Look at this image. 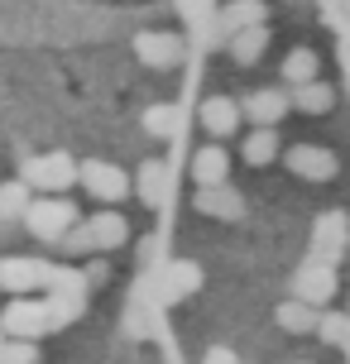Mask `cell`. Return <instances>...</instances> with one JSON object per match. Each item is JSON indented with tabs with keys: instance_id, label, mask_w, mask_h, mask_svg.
<instances>
[{
	"instance_id": "obj_15",
	"label": "cell",
	"mask_w": 350,
	"mask_h": 364,
	"mask_svg": "<svg viewBox=\"0 0 350 364\" xmlns=\"http://www.w3.org/2000/svg\"><path fill=\"white\" fill-rule=\"evenodd\" d=\"M168 187H173V173H168V164H159V159H149V164L134 173V197L144 201V206H164Z\"/></svg>"
},
{
	"instance_id": "obj_20",
	"label": "cell",
	"mask_w": 350,
	"mask_h": 364,
	"mask_svg": "<svg viewBox=\"0 0 350 364\" xmlns=\"http://www.w3.org/2000/svg\"><path fill=\"white\" fill-rule=\"evenodd\" d=\"M240 154H245V164H250V168H264V164H274V159H283L278 129H250L245 144H240Z\"/></svg>"
},
{
	"instance_id": "obj_2",
	"label": "cell",
	"mask_w": 350,
	"mask_h": 364,
	"mask_svg": "<svg viewBox=\"0 0 350 364\" xmlns=\"http://www.w3.org/2000/svg\"><path fill=\"white\" fill-rule=\"evenodd\" d=\"M19 182H29L34 192L58 197L73 182H82V164H73V154H63V149H53V154H29V159H19Z\"/></svg>"
},
{
	"instance_id": "obj_4",
	"label": "cell",
	"mask_w": 350,
	"mask_h": 364,
	"mask_svg": "<svg viewBox=\"0 0 350 364\" xmlns=\"http://www.w3.org/2000/svg\"><path fill=\"white\" fill-rule=\"evenodd\" d=\"M0 326H5V336H15V341H38V336H48V331H53L48 297H15L10 307L0 311Z\"/></svg>"
},
{
	"instance_id": "obj_9",
	"label": "cell",
	"mask_w": 350,
	"mask_h": 364,
	"mask_svg": "<svg viewBox=\"0 0 350 364\" xmlns=\"http://www.w3.org/2000/svg\"><path fill=\"white\" fill-rule=\"evenodd\" d=\"M240 110H245V120H255V129H278V120L293 110V96L283 87H259L240 96Z\"/></svg>"
},
{
	"instance_id": "obj_23",
	"label": "cell",
	"mask_w": 350,
	"mask_h": 364,
	"mask_svg": "<svg viewBox=\"0 0 350 364\" xmlns=\"http://www.w3.org/2000/svg\"><path fill=\"white\" fill-rule=\"evenodd\" d=\"M264 48H269V24H259V29H245V34L230 38V58H235L240 68L259 63V58H264Z\"/></svg>"
},
{
	"instance_id": "obj_26",
	"label": "cell",
	"mask_w": 350,
	"mask_h": 364,
	"mask_svg": "<svg viewBox=\"0 0 350 364\" xmlns=\"http://www.w3.org/2000/svg\"><path fill=\"white\" fill-rule=\"evenodd\" d=\"M43 297H48V311H53V331L82 321V311H87V297H77V292H43Z\"/></svg>"
},
{
	"instance_id": "obj_30",
	"label": "cell",
	"mask_w": 350,
	"mask_h": 364,
	"mask_svg": "<svg viewBox=\"0 0 350 364\" xmlns=\"http://www.w3.org/2000/svg\"><path fill=\"white\" fill-rule=\"evenodd\" d=\"M202 364H240V360H235V350L216 346V350H206V360H202Z\"/></svg>"
},
{
	"instance_id": "obj_11",
	"label": "cell",
	"mask_w": 350,
	"mask_h": 364,
	"mask_svg": "<svg viewBox=\"0 0 350 364\" xmlns=\"http://www.w3.org/2000/svg\"><path fill=\"white\" fill-rule=\"evenodd\" d=\"M134 58H139L144 68H154V73H168V68H178L187 58V43L178 34H164V29H159V34H139L134 38Z\"/></svg>"
},
{
	"instance_id": "obj_25",
	"label": "cell",
	"mask_w": 350,
	"mask_h": 364,
	"mask_svg": "<svg viewBox=\"0 0 350 364\" xmlns=\"http://www.w3.org/2000/svg\"><path fill=\"white\" fill-rule=\"evenodd\" d=\"M144 129L154 134V139H173V134L183 129V110L168 106V101H159V106L144 110Z\"/></svg>"
},
{
	"instance_id": "obj_12",
	"label": "cell",
	"mask_w": 350,
	"mask_h": 364,
	"mask_svg": "<svg viewBox=\"0 0 350 364\" xmlns=\"http://www.w3.org/2000/svg\"><path fill=\"white\" fill-rule=\"evenodd\" d=\"M350 245V220L341 211H327V216H317V230H312V255L327 259V264H341Z\"/></svg>"
},
{
	"instance_id": "obj_17",
	"label": "cell",
	"mask_w": 350,
	"mask_h": 364,
	"mask_svg": "<svg viewBox=\"0 0 350 364\" xmlns=\"http://www.w3.org/2000/svg\"><path fill=\"white\" fill-rule=\"evenodd\" d=\"M274 321L288 331V336H312V331H322V316H317V307L297 302V297L278 302V307H274Z\"/></svg>"
},
{
	"instance_id": "obj_24",
	"label": "cell",
	"mask_w": 350,
	"mask_h": 364,
	"mask_svg": "<svg viewBox=\"0 0 350 364\" xmlns=\"http://www.w3.org/2000/svg\"><path fill=\"white\" fill-rule=\"evenodd\" d=\"M317 53L312 48H293V53L283 58V82H288V91L293 87H307V82H317Z\"/></svg>"
},
{
	"instance_id": "obj_16",
	"label": "cell",
	"mask_w": 350,
	"mask_h": 364,
	"mask_svg": "<svg viewBox=\"0 0 350 364\" xmlns=\"http://www.w3.org/2000/svg\"><path fill=\"white\" fill-rule=\"evenodd\" d=\"M192 178H197V187H221V182H230V154H226L221 144L197 149V159H192Z\"/></svg>"
},
{
	"instance_id": "obj_31",
	"label": "cell",
	"mask_w": 350,
	"mask_h": 364,
	"mask_svg": "<svg viewBox=\"0 0 350 364\" xmlns=\"http://www.w3.org/2000/svg\"><path fill=\"white\" fill-rule=\"evenodd\" d=\"M5 341H10V336H5V326H0V346H5Z\"/></svg>"
},
{
	"instance_id": "obj_14",
	"label": "cell",
	"mask_w": 350,
	"mask_h": 364,
	"mask_svg": "<svg viewBox=\"0 0 350 364\" xmlns=\"http://www.w3.org/2000/svg\"><path fill=\"white\" fill-rule=\"evenodd\" d=\"M192 206H197L202 216H216V220H240L245 216V197H240L230 182H221V187H202V192L192 197Z\"/></svg>"
},
{
	"instance_id": "obj_13",
	"label": "cell",
	"mask_w": 350,
	"mask_h": 364,
	"mask_svg": "<svg viewBox=\"0 0 350 364\" xmlns=\"http://www.w3.org/2000/svg\"><path fill=\"white\" fill-rule=\"evenodd\" d=\"M197 115H202V129L211 134V139H230V134L240 129V120H245L240 101H230V96H206Z\"/></svg>"
},
{
	"instance_id": "obj_27",
	"label": "cell",
	"mask_w": 350,
	"mask_h": 364,
	"mask_svg": "<svg viewBox=\"0 0 350 364\" xmlns=\"http://www.w3.org/2000/svg\"><path fill=\"white\" fill-rule=\"evenodd\" d=\"M0 364H38V346H34V341H15V336H10V341L0 346Z\"/></svg>"
},
{
	"instance_id": "obj_29",
	"label": "cell",
	"mask_w": 350,
	"mask_h": 364,
	"mask_svg": "<svg viewBox=\"0 0 350 364\" xmlns=\"http://www.w3.org/2000/svg\"><path fill=\"white\" fill-rule=\"evenodd\" d=\"M58 250H63V255H68V259L96 255V240H92V230H87V220H82V225H77V230H73V235H68V240H63Z\"/></svg>"
},
{
	"instance_id": "obj_28",
	"label": "cell",
	"mask_w": 350,
	"mask_h": 364,
	"mask_svg": "<svg viewBox=\"0 0 350 364\" xmlns=\"http://www.w3.org/2000/svg\"><path fill=\"white\" fill-rule=\"evenodd\" d=\"M317 336H322L327 346H346V341H350V316H341V311H327Z\"/></svg>"
},
{
	"instance_id": "obj_18",
	"label": "cell",
	"mask_w": 350,
	"mask_h": 364,
	"mask_svg": "<svg viewBox=\"0 0 350 364\" xmlns=\"http://www.w3.org/2000/svg\"><path fill=\"white\" fill-rule=\"evenodd\" d=\"M178 15L187 19V29L197 34V43H202V48H211V34H216V15H221V10H216L211 0H178Z\"/></svg>"
},
{
	"instance_id": "obj_7",
	"label": "cell",
	"mask_w": 350,
	"mask_h": 364,
	"mask_svg": "<svg viewBox=\"0 0 350 364\" xmlns=\"http://www.w3.org/2000/svg\"><path fill=\"white\" fill-rule=\"evenodd\" d=\"M293 297H297V302H307V307L332 302V297H336V264L307 255L302 264H297V273H293Z\"/></svg>"
},
{
	"instance_id": "obj_6",
	"label": "cell",
	"mask_w": 350,
	"mask_h": 364,
	"mask_svg": "<svg viewBox=\"0 0 350 364\" xmlns=\"http://www.w3.org/2000/svg\"><path fill=\"white\" fill-rule=\"evenodd\" d=\"M82 192L96 201H106V206H120V201L134 192V182H129L125 168L106 164V159H87L82 164Z\"/></svg>"
},
{
	"instance_id": "obj_8",
	"label": "cell",
	"mask_w": 350,
	"mask_h": 364,
	"mask_svg": "<svg viewBox=\"0 0 350 364\" xmlns=\"http://www.w3.org/2000/svg\"><path fill=\"white\" fill-rule=\"evenodd\" d=\"M269 19V5L264 0H230L221 15H216V34H211V48H230V38L245 34V29H259Z\"/></svg>"
},
{
	"instance_id": "obj_1",
	"label": "cell",
	"mask_w": 350,
	"mask_h": 364,
	"mask_svg": "<svg viewBox=\"0 0 350 364\" xmlns=\"http://www.w3.org/2000/svg\"><path fill=\"white\" fill-rule=\"evenodd\" d=\"M24 235H34L38 245H63V240L73 235L82 216H77V206L68 197H34V206L24 211Z\"/></svg>"
},
{
	"instance_id": "obj_10",
	"label": "cell",
	"mask_w": 350,
	"mask_h": 364,
	"mask_svg": "<svg viewBox=\"0 0 350 364\" xmlns=\"http://www.w3.org/2000/svg\"><path fill=\"white\" fill-rule=\"evenodd\" d=\"M283 164H288V173L302 182H332L336 178V154L332 149H322V144H293L288 154H283Z\"/></svg>"
},
{
	"instance_id": "obj_3",
	"label": "cell",
	"mask_w": 350,
	"mask_h": 364,
	"mask_svg": "<svg viewBox=\"0 0 350 364\" xmlns=\"http://www.w3.org/2000/svg\"><path fill=\"white\" fill-rule=\"evenodd\" d=\"M53 273L58 264H48V259H29V255H10L0 259V288L15 292V297H29V292H48L53 288Z\"/></svg>"
},
{
	"instance_id": "obj_5",
	"label": "cell",
	"mask_w": 350,
	"mask_h": 364,
	"mask_svg": "<svg viewBox=\"0 0 350 364\" xmlns=\"http://www.w3.org/2000/svg\"><path fill=\"white\" fill-rule=\"evenodd\" d=\"M149 283V278H144ZM202 288V264H192V259H173L164 269H154V307H173V302H183L187 292Z\"/></svg>"
},
{
	"instance_id": "obj_19",
	"label": "cell",
	"mask_w": 350,
	"mask_h": 364,
	"mask_svg": "<svg viewBox=\"0 0 350 364\" xmlns=\"http://www.w3.org/2000/svg\"><path fill=\"white\" fill-rule=\"evenodd\" d=\"M87 230H92L96 250H120V245H129V220L120 216V211H101V216H92Z\"/></svg>"
},
{
	"instance_id": "obj_22",
	"label": "cell",
	"mask_w": 350,
	"mask_h": 364,
	"mask_svg": "<svg viewBox=\"0 0 350 364\" xmlns=\"http://www.w3.org/2000/svg\"><path fill=\"white\" fill-rule=\"evenodd\" d=\"M29 192H34V187H29V182H19V178L0 187V225H10V220H24V211L34 206V197H29Z\"/></svg>"
},
{
	"instance_id": "obj_21",
	"label": "cell",
	"mask_w": 350,
	"mask_h": 364,
	"mask_svg": "<svg viewBox=\"0 0 350 364\" xmlns=\"http://www.w3.org/2000/svg\"><path fill=\"white\" fill-rule=\"evenodd\" d=\"M288 96H293V110H297V115H327V110L336 106V91L327 87L322 77H317V82H307V87H293Z\"/></svg>"
}]
</instances>
